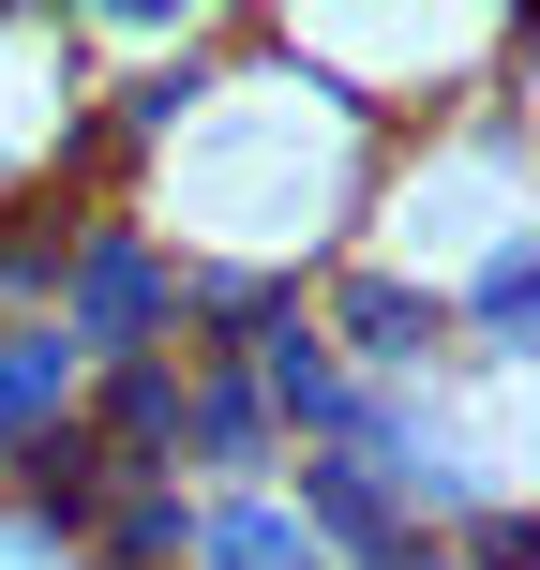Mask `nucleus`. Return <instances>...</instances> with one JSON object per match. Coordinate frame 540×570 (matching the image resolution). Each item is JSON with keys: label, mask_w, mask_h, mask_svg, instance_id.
I'll use <instances>...</instances> for the list:
<instances>
[{"label": "nucleus", "mask_w": 540, "mask_h": 570, "mask_svg": "<svg viewBox=\"0 0 540 570\" xmlns=\"http://www.w3.org/2000/svg\"><path fill=\"white\" fill-rule=\"evenodd\" d=\"M375 150H391V136H361V120L301 76V60H271L256 16H240L226 60L196 76V106H180V136L120 180V210H136L180 271L315 285V271H345V240H361Z\"/></svg>", "instance_id": "obj_1"}, {"label": "nucleus", "mask_w": 540, "mask_h": 570, "mask_svg": "<svg viewBox=\"0 0 540 570\" xmlns=\"http://www.w3.org/2000/svg\"><path fill=\"white\" fill-rule=\"evenodd\" d=\"M540 240V166H526V76L481 90V106L421 120V136L375 150V196H361V271H405V285H481L495 256Z\"/></svg>", "instance_id": "obj_2"}, {"label": "nucleus", "mask_w": 540, "mask_h": 570, "mask_svg": "<svg viewBox=\"0 0 540 570\" xmlns=\"http://www.w3.org/2000/svg\"><path fill=\"white\" fill-rule=\"evenodd\" d=\"M180 315H196V271H180L136 210L120 196H60V226H46V331L76 345L90 375L106 361H166Z\"/></svg>", "instance_id": "obj_3"}, {"label": "nucleus", "mask_w": 540, "mask_h": 570, "mask_svg": "<svg viewBox=\"0 0 540 570\" xmlns=\"http://www.w3.org/2000/svg\"><path fill=\"white\" fill-rule=\"evenodd\" d=\"M46 196H120V180L90 136V60L60 0H0V210H46Z\"/></svg>", "instance_id": "obj_4"}, {"label": "nucleus", "mask_w": 540, "mask_h": 570, "mask_svg": "<svg viewBox=\"0 0 540 570\" xmlns=\"http://www.w3.org/2000/svg\"><path fill=\"white\" fill-rule=\"evenodd\" d=\"M315 331H331V361L361 375V391H465V345H451V301L405 271H315Z\"/></svg>", "instance_id": "obj_5"}, {"label": "nucleus", "mask_w": 540, "mask_h": 570, "mask_svg": "<svg viewBox=\"0 0 540 570\" xmlns=\"http://www.w3.org/2000/svg\"><path fill=\"white\" fill-rule=\"evenodd\" d=\"M180 570H331V556L301 541L271 481H240V495H180Z\"/></svg>", "instance_id": "obj_6"}]
</instances>
